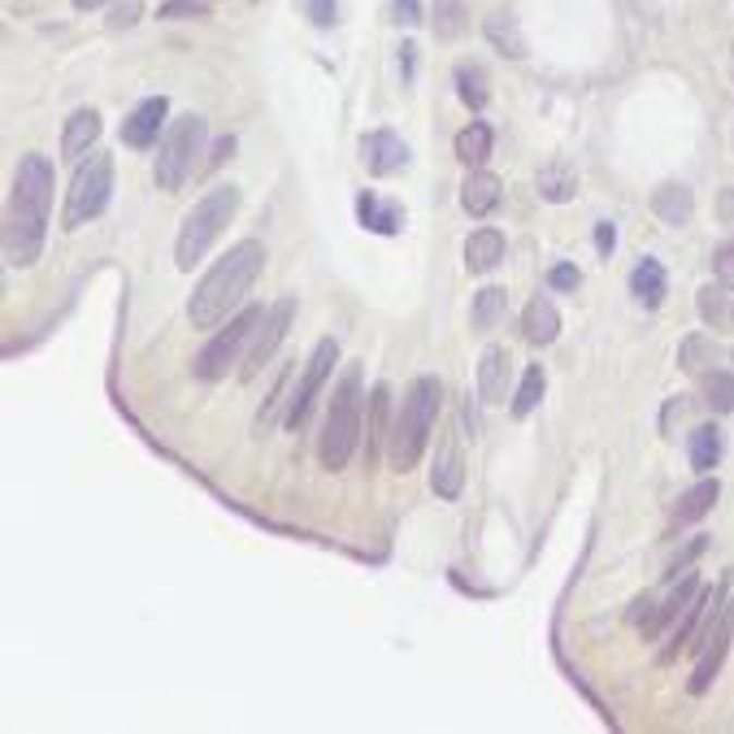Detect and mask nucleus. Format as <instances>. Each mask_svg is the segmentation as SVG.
<instances>
[{
	"instance_id": "f257e3e1",
	"label": "nucleus",
	"mask_w": 734,
	"mask_h": 734,
	"mask_svg": "<svg viewBox=\"0 0 734 734\" xmlns=\"http://www.w3.org/2000/svg\"><path fill=\"white\" fill-rule=\"evenodd\" d=\"M48 209H52V161L30 152L17 161L13 192L4 205V261L26 270L39 261L44 231H48Z\"/></svg>"
},
{
	"instance_id": "f03ea898",
	"label": "nucleus",
	"mask_w": 734,
	"mask_h": 734,
	"mask_svg": "<svg viewBox=\"0 0 734 734\" xmlns=\"http://www.w3.org/2000/svg\"><path fill=\"white\" fill-rule=\"evenodd\" d=\"M261 270H266V244H261V240H240V244H235L222 261H213L209 274L196 283V292H192V301H187L192 327H196V331H213L218 322H227V318L244 305V296H248V288L257 283Z\"/></svg>"
},
{
	"instance_id": "7ed1b4c3",
	"label": "nucleus",
	"mask_w": 734,
	"mask_h": 734,
	"mask_svg": "<svg viewBox=\"0 0 734 734\" xmlns=\"http://www.w3.org/2000/svg\"><path fill=\"white\" fill-rule=\"evenodd\" d=\"M439 404H443V382H439L435 374L413 378V387L404 391V404L395 408L391 439H387V456H391V469H395V474H408V469L421 461L426 439H430L435 417H439Z\"/></svg>"
},
{
	"instance_id": "20e7f679",
	"label": "nucleus",
	"mask_w": 734,
	"mask_h": 734,
	"mask_svg": "<svg viewBox=\"0 0 734 734\" xmlns=\"http://www.w3.org/2000/svg\"><path fill=\"white\" fill-rule=\"evenodd\" d=\"M362 413H366V395H362V366H348L331 404H327V421L318 435V456L327 469H344L357 452L362 439Z\"/></svg>"
},
{
	"instance_id": "39448f33",
	"label": "nucleus",
	"mask_w": 734,
	"mask_h": 734,
	"mask_svg": "<svg viewBox=\"0 0 734 734\" xmlns=\"http://www.w3.org/2000/svg\"><path fill=\"white\" fill-rule=\"evenodd\" d=\"M240 209V187L235 183H222L213 192H205L196 200V209L183 218L179 227V240H174V266L179 270H196V261L209 253V244L222 235V227H231Z\"/></svg>"
},
{
	"instance_id": "423d86ee",
	"label": "nucleus",
	"mask_w": 734,
	"mask_h": 734,
	"mask_svg": "<svg viewBox=\"0 0 734 734\" xmlns=\"http://www.w3.org/2000/svg\"><path fill=\"white\" fill-rule=\"evenodd\" d=\"M109 192H113V157L91 148V157L78 161V170L70 179V192H65V213H61L65 231H78L91 218H100L105 205H109Z\"/></svg>"
},
{
	"instance_id": "0eeeda50",
	"label": "nucleus",
	"mask_w": 734,
	"mask_h": 734,
	"mask_svg": "<svg viewBox=\"0 0 734 734\" xmlns=\"http://www.w3.org/2000/svg\"><path fill=\"white\" fill-rule=\"evenodd\" d=\"M200 144H205V118H200V113H183V118H174V122L166 126V135H161V157H157V166H152L161 192H179V187L187 183V174H192V166H196V157H200Z\"/></svg>"
},
{
	"instance_id": "6e6552de",
	"label": "nucleus",
	"mask_w": 734,
	"mask_h": 734,
	"mask_svg": "<svg viewBox=\"0 0 734 734\" xmlns=\"http://www.w3.org/2000/svg\"><path fill=\"white\" fill-rule=\"evenodd\" d=\"M261 318H266V309L261 305H248V309H240L205 348H200V357H196V378L200 382H218V378H227L231 366L240 362V353L253 344V335H257V327H261Z\"/></svg>"
},
{
	"instance_id": "1a4fd4ad",
	"label": "nucleus",
	"mask_w": 734,
	"mask_h": 734,
	"mask_svg": "<svg viewBox=\"0 0 734 734\" xmlns=\"http://www.w3.org/2000/svg\"><path fill=\"white\" fill-rule=\"evenodd\" d=\"M731 639H734V604H731V596H726V583H718V626H713L705 652L696 657V674H692V683H687L692 696H709V687L718 683V674H722V665H726Z\"/></svg>"
},
{
	"instance_id": "9d476101",
	"label": "nucleus",
	"mask_w": 734,
	"mask_h": 734,
	"mask_svg": "<svg viewBox=\"0 0 734 734\" xmlns=\"http://www.w3.org/2000/svg\"><path fill=\"white\" fill-rule=\"evenodd\" d=\"M335 362H340V344H335V340H322V344L314 348V357L305 362V374H301L296 387H292V400H288V413H283V426H288V430H301V426H305V417H309V408H314L322 382L331 378Z\"/></svg>"
},
{
	"instance_id": "9b49d317",
	"label": "nucleus",
	"mask_w": 734,
	"mask_h": 734,
	"mask_svg": "<svg viewBox=\"0 0 734 734\" xmlns=\"http://www.w3.org/2000/svg\"><path fill=\"white\" fill-rule=\"evenodd\" d=\"M292 318H296V301H292V296H283V301L261 318V327H257V335H253V344H248V353H244V366H240V378H244V382L257 378L261 369L274 362L279 344H283L288 331H292Z\"/></svg>"
},
{
	"instance_id": "f8f14e48",
	"label": "nucleus",
	"mask_w": 734,
	"mask_h": 734,
	"mask_svg": "<svg viewBox=\"0 0 734 734\" xmlns=\"http://www.w3.org/2000/svg\"><path fill=\"white\" fill-rule=\"evenodd\" d=\"M166 113H170V100H166V96H148V100H139V105L126 113V122H122V144H126V148H135V152L152 148V144H157V135H161Z\"/></svg>"
},
{
	"instance_id": "ddd939ff",
	"label": "nucleus",
	"mask_w": 734,
	"mask_h": 734,
	"mask_svg": "<svg viewBox=\"0 0 734 734\" xmlns=\"http://www.w3.org/2000/svg\"><path fill=\"white\" fill-rule=\"evenodd\" d=\"M362 161H366V170L374 179H387L408 161V148H404V139L395 131H369L362 139Z\"/></svg>"
},
{
	"instance_id": "4468645a",
	"label": "nucleus",
	"mask_w": 734,
	"mask_h": 734,
	"mask_svg": "<svg viewBox=\"0 0 734 734\" xmlns=\"http://www.w3.org/2000/svg\"><path fill=\"white\" fill-rule=\"evenodd\" d=\"M430 487L439 500H456L461 487H465V461H461V448L452 435L439 439V452H435V469H430Z\"/></svg>"
},
{
	"instance_id": "2eb2a0df",
	"label": "nucleus",
	"mask_w": 734,
	"mask_h": 734,
	"mask_svg": "<svg viewBox=\"0 0 734 734\" xmlns=\"http://www.w3.org/2000/svg\"><path fill=\"white\" fill-rule=\"evenodd\" d=\"M709 609H713V591H696V600L683 609V617L674 622V635H670V644L661 648V665H674L678 661V652H683V644H692V635L705 626V617H709Z\"/></svg>"
},
{
	"instance_id": "dca6fc26",
	"label": "nucleus",
	"mask_w": 734,
	"mask_h": 734,
	"mask_svg": "<svg viewBox=\"0 0 734 734\" xmlns=\"http://www.w3.org/2000/svg\"><path fill=\"white\" fill-rule=\"evenodd\" d=\"M509 366H513L509 348H500V344L482 348V362H478V395H482L487 404H500V400L509 395Z\"/></svg>"
},
{
	"instance_id": "f3484780",
	"label": "nucleus",
	"mask_w": 734,
	"mask_h": 734,
	"mask_svg": "<svg viewBox=\"0 0 734 734\" xmlns=\"http://www.w3.org/2000/svg\"><path fill=\"white\" fill-rule=\"evenodd\" d=\"M500 261H504V235L496 227H478L465 240V266H469V274H491Z\"/></svg>"
},
{
	"instance_id": "a211bd4d",
	"label": "nucleus",
	"mask_w": 734,
	"mask_h": 734,
	"mask_svg": "<svg viewBox=\"0 0 734 734\" xmlns=\"http://www.w3.org/2000/svg\"><path fill=\"white\" fill-rule=\"evenodd\" d=\"M665 292H670V279H665V266L657 257H644L631 274V296L644 305V309H661L665 305Z\"/></svg>"
},
{
	"instance_id": "6ab92c4d",
	"label": "nucleus",
	"mask_w": 734,
	"mask_h": 734,
	"mask_svg": "<svg viewBox=\"0 0 734 734\" xmlns=\"http://www.w3.org/2000/svg\"><path fill=\"white\" fill-rule=\"evenodd\" d=\"M357 218L362 227L374 231V235H400L404 231V209L395 200H378L374 192H362L357 196Z\"/></svg>"
},
{
	"instance_id": "aec40b11",
	"label": "nucleus",
	"mask_w": 734,
	"mask_h": 734,
	"mask_svg": "<svg viewBox=\"0 0 734 734\" xmlns=\"http://www.w3.org/2000/svg\"><path fill=\"white\" fill-rule=\"evenodd\" d=\"M461 205H465V213H474V218H487L496 205H500V179L491 174V170H469V179L461 183Z\"/></svg>"
},
{
	"instance_id": "412c9836",
	"label": "nucleus",
	"mask_w": 734,
	"mask_h": 734,
	"mask_svg": "<svg viewBox=\"0 0 734 734\" xmlns=\"http://www.w3.org/2000/svg\"><path fill=\"white\" fill-rule=\"evenodd\" d=\"M652 213H657L665 227H687V222H692V213H696V196H692V187H687V183H665V187H657V196H652Z\"/></svg>"
},
{
	"instance_id": "4be33fe9",
	"label": "nucleus",
	"mask_w": 734,
	"mask_h": 734,
	"mask_svg": "<svg viewBox=\"0 0 734 734\" xmlns=\"http://www.w3.org/2000/svg\"><path fill=\"white\" fill-rule=\"evenodd\" d=\"M522 331H526V340H530L535 348L552 344V340L561 335V314H556V305H552L548 296H535V301L526 305V314H522Z\"/></svg>"
},
{
	"instance_id": "5701e85b",
	"label": "nucleus",
	"mask_w": 734,
	"mask_h": 734,
	"mask_svg": "<svg viewBox=\"0 0 734 734\" xmlns=\"http://www.w3.org/2000/svg\"><path fill=\"white\" fill-rule=\"evenodd\" d=\"M96 139H100V113H96V109H78V113H70V122H65V135H61V157H65V161H74V157H78V152H87Z\"/></svg>"
},
{
	"instance_id": "b1692460",
	"label": "nucleus",
	"mask_w": 734,
	"mask_h": 734,
	"mask_svg": "<svg viewBox=\"0 0 734 734\" xmlns=\"http://www.w3.org/2000/svg\"><path fill=\"white\" fill-rule=\"evenodd\" d=\"M718 500H722V482L700 478L692 491H683V496H678V504H674V522H678V526L700 522V517H709V509H713Z\"/></svg>"
},
{
	"instance_id": "393cba45",
	"label": "nucleus",
	"mask_w": 734,
	"mask_h": 734,
	"mask_svg": "<svg viewBox=\"0 0 734 734\" xmlns=\"http://www.w3.org/2000/svg\"><path fill=\"white\" fill-rule=\"evenodd\" d=\"M574 192H578V170L570 161H552L539 170V196L548 205H565V200H574Z\"/></svg>"
},
{
	"instance_id": "a878e982",
	"label": "nucleus",
	"mask_w": 734,
	"mask_h": 734,
	"mask_svg": "<svg viewBox=\"0 0 734 734\" xmlns=\"http://www.w3.org/2000/svg\"><path fill=\"white\" fill-rule=\"evenodd\" d=\"M687 456H692V469H700V474L718 469V461H722V430L713 421L696 426L692 439H687Z\"/></svg>"
},
{
	"instance_id": "bb28decb",
	"label": "nucleus",
	"mask_w": 734,
	"mask_h": 734,
	"mask_svg": "<svg viewBox=\"0 0 734 734\" xmlns=\"http://www.w3.org/2000/svg\"><path fill=\"white\" fill-rule=\"evenodd\" d=\"M487 157H491V126L487 122H469L456 135V161H465L469 170H478Z\"/></svg>"
},
{
	"instance_id": "cd10ccee",
	"label": "nucleus",
	"mask_w": 734,
	"mask_h": 734,
	"mask_svg": "<svg viewBox=\"0 0 734 734\" xmlns=\"http://www.w3.org/2000/svg\"><path fill=\"white\" fill-rule=\"evenodd\" d=\"M387 408H391V387L378 382L369 391V461L378 456V448L391 439V426H387Z\"/></svg>"
},
{
	"instance_id": "c85d7f7f",
	"label": "nucleus",
	"mask_w": 734,
	"mask_h": 734,
	"mask_svg": "<svg viewBox=\"0 0 734 734\" xmlns=\"http://www.w3.org/2000/svg\"><path fill=\"white\" fill-rule=\"evenodd\" d=\"M456 96L469 105V109H482L491 100V87H487V70L474 65V61H461L456 65Z\"/></svg>"
},
{
	"instance_id": "c756f323",
	"label": "nucleus",
	"mask_w": 734,
	"mask_h": 734,
	"mask_svg": "<svg viewBox=\"0 0 734 734\" xmlns=\"http://www.w3.org/2000/svg\"><path fill=\"white\" fill-rule=\"evenodd\" d=\"M718 362H722V353H718V344L709 335H692L678 348V366L687 374H709V369H718Z\"/></svg>"
},
{
	"instance_id": "7c9ffc66",
	"label": "nucleus",
	"mask_w": 734,
	"mask_h": 734,
	"mask_svg": "<svg viewBox=\"0 0 734 734\" xmlns=\"http://www.w3.org/2000/svg\"><path fill=\"white\" fill-rule=\"evenodd\" d=\"M700 395L713 413H734V374L731 369H709L700 374Z\"/></svg>"
},
{
	"instance_id": "2f4dec72",
	"label": "nucleus",
	"mask_w": 734,
	"mask_h": 734,
	"mask_svg": "<svg viewBox=\"0 0 734 734\" xmlns=\"http://www.w3.org/2000/svg\"><path fill=\"white\" fill-rule=\"evenodd\" d=\"M543 391H548L543 366H526V374H522V387H517V395H513V417H530V413L539 408Z\"/></svg>"
},
{
	"instance_id": "473e14b6",
	"label": "nucleus",
	"mask_w": 734,
	"mask_h": 734,
	"mask_svg": "<svg viewBox=\"0 0 734 734\" xmlns=\"http://www.w3.org/2000/svg\"><path fill=\"white\" fill-rule=\"evenodd\" d=\"M504 292L500 288H482L478 296H474V309H469V322H474V331H491L500 318H504Z\"/></svg>"
},
{
	"instance_id": "72a5a7b5",
	"label": "nucleus",
	"mask_w": 734,
	"mask_h": 734,
	"mask_svg": "<svg viewBox=\"0 0 734 734\" xmlns=\"http://www.w3.org/2000/svg\"><path fill=\"white\" fill-rule=\"evenodd\" d=\"M700 318H705L713 331H734V301L722 296L718 288H705V292H700Z\"/></svg>"
},
{
	"instance_id": "f704fd0d",
	"label": "nucleus",
	"mask_w": 734,
	"mask_h": 734,
	"mask_svg": "<svg viewBox=\"0 0 734 734\" xmlns=\"http://www.w3.org/2000/svg\"><path fill=\"white\" fill-rule=\"evenodd\" d=\"M487 35H491V44H496V48H504L509 57H526L522 30L513 26V17H509V13H491V17H487Z\"/></svg>"
},
{
	"instance_id": "c9c22d12",
	"label": "nucleus",
	"mask_w": 734,
	"mask_h": 734,
	"mask_svg": "<svg viewBox=\"0 0 734 734\" xmlns=\"http://www.w3.org/2000/svg\"><path fill=\"white\" fill-rule=\"evenodd\" d=\"M465 4L461 0H435V35L439 39H456L465 35Z\"/></svg>"
},
{
	"instance_id": "e433bc0d",
	"label": "nucleus",
	"mask_w": 734,
	"mask_h": 734,
	"mask_svg": "<svg viewBox=\"0 0 734 734\" xmlns=\"http://www.w3.org/2000/svg\"><path fill=\"white\" fill-rule=\"evenodd\" d=\"M288 382H292V366L279 369V378H274V391H270V400H266V404L257 408V435H270V430H274V421H279V404H288V400H283Z\"/></svg>"
},
{
	"instance_id": "4c0bfd02",
	"label": "nucleus",
	"mask_w": 734,
	"mask_h": 734,
	"mask_svg": "<svg viewBox=\"0 0 734 734\" xmlns=\"http://www.w3.org/2000/svg\"><path fill=\"white\" fill-rule=\"evenodd\" d=\"M157 17H166V22H187V17H209V0H161Z\"/></svg>"
},
{
	"instance_id": "58836bf2",
	"label": "nucleus",
	"mask_w": 734,
	"mask_h": 734,
	"mask_svg": "<svg viewBox=\"0 0 734 734\" xmlns=\"http://www.w3.org/2000/svg\"><path fill=\"white\" fill-rule=\"evenodd\" d=\"M713 279H718L722 292H734V240L731 244H718V253H713Z\"/></svg>"
},
{
	"instance_id": "ea45409f",
	"label": "nucleus",
	"mask_w": 734,
	"mask_h": 734,
	"mask_svg": "<svg viewBox=\"0 0 734 734\" xmlns=\"http://www.w3.org/2000/svg\"><path fill=\"white\" fill-rule=\"evenodd\" d=\"M548 283L556 288V292H574L578 283H583V274L570 266V261H561V266H552V274H548Z\"/></svg>"
},
{
	"instance_id": "a19ab883",
	"label": "nucleus",
	"mask_w": 734,
	"mask_h": 734,
	"mask_svg": "<svg viewBox=\"0 0 734 734\" xmlns=\"http://www.w3.org/2000/svg\"><path fill=\"white\" fill-rule=\"evenodd\" d=\"M335 4L340 0H305V13L314 26H335Z\"/></svg>"
},
{
	"instance_id": "79ce46f5",
	"label": "nucleus",
	"mask_w": 734,
	"mask_h": 734,
	"mask_svg": "<svg viewBox=\"0 0 734 734\" xmlns=\"http://www.w3.org/2000/svg\"><path fill=\"white\" fill-rule=\"evenodd\" d=\"M678 417H687V395H670V404H665V417H661V430L674 439V421Z\"/></svg>"
},
{
	"instance_id": "37998d69",
	"label": "nucleus",
	"mask_w": 734,
	"mask_h": 734,
	"mask_svg": "<svg viewBox=\"0 0 734 734\" xmlns=\"http://www.w3.org/2000/svg\"><path fill=\"white\" fill-rule=\"evenodd\" d=\"M139 13H144V9H139V0H126V4H118V9L109 13V26H135V22H139Z\"/></svg>"
},
{
	"instance_id": "c03bdc74",
	"label": "nucleus",
	"mask_w": 734,
	"mask_h": 734,
	"mask_svg": "<svg viewBox=\"0 0 734 734\" xmlns=\"http://www.w3.org/2000/svg\"><path fill=\"white\" fill-rule=\"evenodd\" d=\"M613 248H617V227L613 222H596V253L609 257Z\"/></svg>"
},
{
	"instance_id": "a18cd8bd",
	"label": "nucleus",
	"mask_w": 734,
	"mask_h": 734,
	"mask_svg": "<svg viewBox=\"0 0 734 734\" xmlns=\"http://www.w3.org/2000/svg\"><path fill=\"white\" fill-rule=\"evenodd\" d=\"M395 22L400 26H417L421 22V0H395Z\"/></svg>"
},
{
	"instance_id": "49530a36",
	"label": "nucleus",
	"mask_w": 734,
	"mask_h": 734,
	"mask_svg": "<svg viewBox=\"0 0 734 734\" xmlns=\"http://www.w3.org/2000/svg\"><path fill=\"white\" fill-rule=\"evenodd\" d=\"M231 152H235V135H227V139H218V144H213V157H209V170H218V166H222V161H227Z\"/></svg>"
},
{
	"instance_id": "de8ad7c7",
	"label": "nucleus",
	"mask_w": 734,
	"mask_h": 734,
	"mask_svg": "<svg viewBox=\"0 0 734 734\" xmlns=\"http://www.w3.org/2000/svg\"><path fill=\"white\" fill-rule=\"evenodd\" d=\"M722 218H726V222H734V192L726 196V200H722Z\"/></svg>"
},
{
	"instance_id": "09e8293b",
	"label": "nucleus",
	"mask_w": 734,
	"mask_h": 734,
	"mask_svg": "<svg viewBox=\"0 0 734 734\" xmlns=\"http://www.w3.org/2000/svg\"><path fill=\"white\" fill-rule=\"evenodd\" d=\"M105 0H74V9H100Z\"/></svg>"
}]
</instances>
